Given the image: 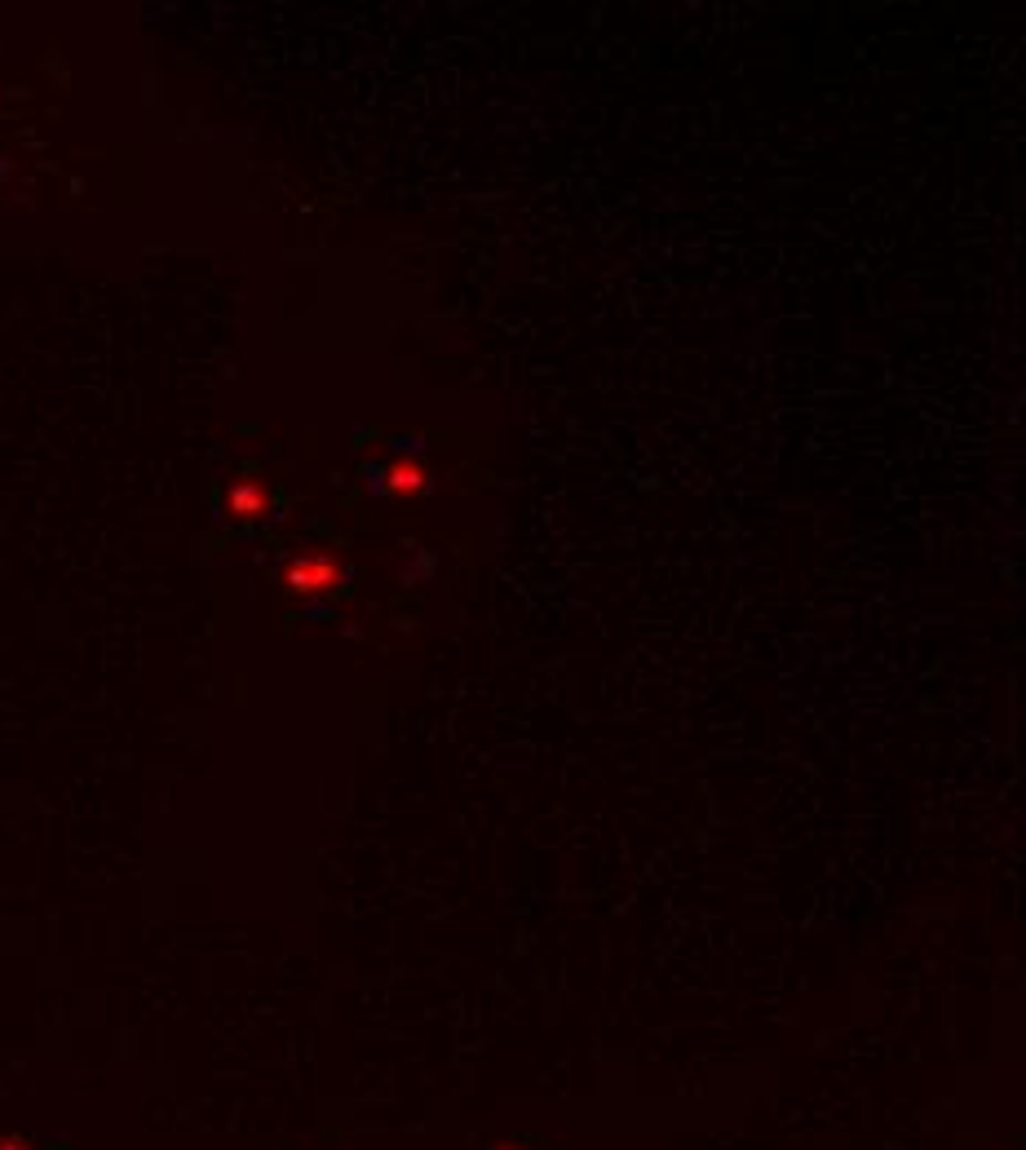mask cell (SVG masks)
<instances>
[{"label": "cell", "instance_id": "cell-3", "mask_svg": "<svg viewBox=\"0 0 1026 1150\" xmlns=\"http://www.w3.org/2000/svg\"><path fill=\"white\" fill-rule=\"evenodd\" d=\"M394 491H416L420 487V469H412V465H394V482H389Z\"/></svg>", "mask_w": 1026, "mask_h": 1150}, {"label": "cell", "instance_id": "cell-1", "mask_svg": "<svg viewBox=\"0 0 1026 1150\" xmlns=\"http://www.w3.org/2000/svg\"><path fill=\"white\" fill-rule=\"evenodd\" d=\"M337 580H342V567L324 553H306V558H293L284 567V584L293 593H328Z\"/></svg>", "mask_w": 1026, "mask_h": 1150}, {"label": "cell", "instance_id": "cell-4", "mask_svg": "<svg viewBox=\"0 0 1026 1150\" xmlns=\"http://www.w3.org/2000/svg\"><path fill=\"white\" fill-rule=\"evenodd\" d=\"M0 1150H31V1147H27L22 1138H4V1142H0Z\"/></svg>", "mask_w": 1026, "mask_h": 1150}, {"label": "cell", "instance_id": "cell-2", "mask_svg": "<svg viewBox=\"0 0 1026 1150\" xmlns=\"http://www.w3.org/2000/svg\"><path fill=\"white\" fill-rule=\"evenodd\" d=\"M266 505H271V491L262 478H235L226 487V513L240 522H257L266 513Z\"/></svg>", "mask_w": 1026, "mask_h": 1150}]
</instances>
